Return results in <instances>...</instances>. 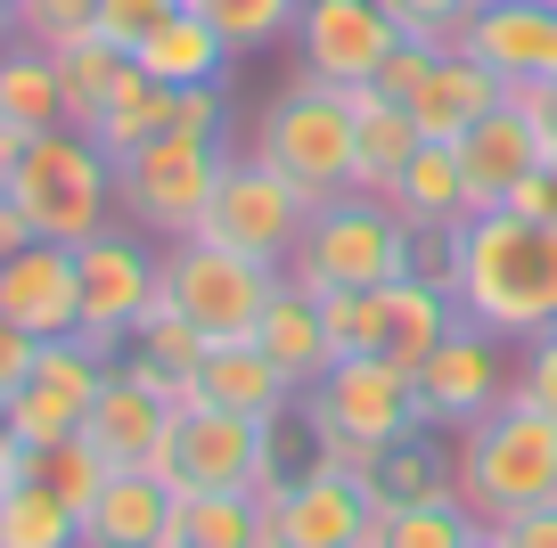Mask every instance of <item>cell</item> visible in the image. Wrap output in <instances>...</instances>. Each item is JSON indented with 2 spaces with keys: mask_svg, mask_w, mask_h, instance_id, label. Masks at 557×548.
<instances>
[{
  "mask_svg": "<svg viewBox=\"0 0 557 548\" xmlns=\"http://www.w3.org/2000/svg\"><path fill=\"white\" fill-rule=\"evenodd\" d=\"M459 320L492 327L500 344H533L557 327V222L517 205H492L459 222V271H451Z\"/></svg>",
  "mask_w": 557,
  "mask_h": 548,
  "instance_id": "1",
  "label": "cell"
},
{
  "mask_svg": "<svg viewBox=\"0 0 557 548\" xmlns=\"http://www.w3.org/2000/svg\"><path fill=\"white\" fill-rule=\"evenodd\" d=\"M451 491L475 508V524H508L524 508L557 499V418L508 394L492 418L451 434Z\"/></svg>",
  "mask_w": 557,
  "mask_h": 548,
  "instance_id": "2",
  "label": "cell"
},
{
  "mask_svg": "<svg viewBox=\"0 0 557 548\" xmlns=\"http://www.w3.org/2000/svg\"><path fill=\"white\" fill-rule=\"evenodd\" d=\"M296 418L312 426L320 459L352 466V475H369L385 443L426 426V418H418V394H410V369H394V360H377V352H336L296 394Z\"/></svg>",
  "mask_w": 557,
  "mask_h": 548,
  "instance_id": "3",
  "label": "cell"
},
{
  "mask_svg": "<svg viewBox=\"0 0 557 548\" xmlns=\"http://www.w3.org/2000/svg\"><path fill=\"white\" fill-rule=\"evenodd\" d=\"M9 205L34 222V238L83 246L99 238L115 213V155L83 132V123H58V132H34L17 148V172H9Z\"/></svg>",
  "mask_w": 557,
  "mask_h": 548,
  "instance_id": "4",
  "label": "cell"
},
{
  "mask_svg": "<svg viewBox=\"0 0 557 548\" xmlns=\"http://www.w3.org/2000/svg\"><path fill=\"white\" fill-rule=\"evenodd\" d=\"M255 155L278 164L312 205L361 189L352 180V90L320 83V74L296 66V83H278L271 99L255 107Z\"/></svg>",
  "mask_w": 557,
  "mask_h": 548,
  "instance_id": "5",
  "label": "cell"
},
{
  "mask_svg": "<svg viewBox=\"0 0 557 548\" xmlns=\"http://www.w3.org/2000/svg\"><path fill=\"white\" fill-rule=\"evenodd\" d=\"M410 238H418V229L401 222L385 197L345 189V197H329V205H312L296 254H287V278H296V287H312V295L385 287V278L410 271Z\"/></svg>",
  "mask_w": 557,
  "mask_h": 548,
  "instance_id": "6",
  "label": "cell"
},
{
  "mask_svg": "<svg viewBox=\"0 0 557 548\" xmlns=\"http://www.w3.org/2000/svg\"><path fill=\"white\" fill-rule=\"evenodd\" d=\"M230 164V139H197V132H164L148 148H132L115 164V213L132 229H148L157 246L189 238L213 205V180Z\"/></svg>",
  "mask_w": 557,
  "mask_h": 548,
  "instance_id": "7",
  "label": "cell"
},
{
  "mask_svg": "<svg viewBox=\"0 0 557 548\" xmlns=\"http://www.w3.org/2000/svg\"><path fill=\"white\" fill-rule=\"evenodd\" d=\"M278 278H287L278 262H255V254H238V246L206 238V229H189V238L164 246V303H173L206 344L255 336V320L271 311Z\"/></svg>",
  "mask_w": 557,
  "mask_h": 548,
  "instance_id": "8",
  "label": "cell"
},
{
  "mask_svg": "<svg viewBox=\"0 0 557 548\" xmlns=\"http://www.w3.org/2000/svg\"><path fill=\"white\" fill-rule=\"evenodd\" d=\"M320 320H329L336 352H377L394 369H418V360L443 344V327L459 320V303L443 287H426L418 271L385 278V287H345V295H320Z\"/></svg>",
  "mask_w": 557,
  "mask_h": 548,
  "instance_id": "9",
  "label": "cell"
},
{
  "mask_svg": "<svg viewBox=\"0 0 557 548\" xmlns=\"http://www.w3.org/2000/svg\"><path fill=\"white\" fill-rule=\"evenodd\" d=\"M410 394H418V418L435 434L475 426V418H492L508 394H517V344H500L475 320H451L443 344L410 369Z\"/></svg>",
  "mask_w": 557,
  "mask_h": 548,
  "instance_id": "10",
  "label": "cell"
},
{
  "mask_svg": "<svg viewBox=\"0 0 557 548\" xmlns=\"http://www.w3.org/2000/svg\"><path fill=\"white\" fill-rule=\"evenodd\" d=\"M74 278H83V336L123 352L148 303L164 295V246L132 222H107L99 238L74 246Z\"/></svg>",
  "mask_w": 557,
  "mask_h": 548,
  "instance_id": "11",
  "label": "cell"
},
{
  "mask_svg": "<svg viewBox=\"0 0 557 548\" xmlns=\"http://www.w3.org/2000/svg\"><path fill=\"white\" fill-rule=\"evenodd\" d=\"M304 222H312V197H304L278 164H262V155L246 148V155H230V164H222L213 205H206V222H197V229L222 238V246H238V254H255V262H278V271H287Z\"/></svg>",
  "mask_w": 557,
  "mask_h": 548,
  "instance_id": "12",
  "label": "cell"
},
{
  "mask_svg": "<svg viewBox=\"0 0 557 548\" xmlns=\"http://www.w3.org/2000/svg\"><path fill=\"white\" fill-rule=\"evenodd\" d=\"M107 377H115V352H107V344H90L83 327H74V336H50L34 352V377L0 401V426L17 434L25 450L66 443V434H83V418H90V401H99Z\"/></svg>",
  "mask_w": 557,
  "mask_h": 548,
  "instance_id": "13",
  "label": "cell"
},
{
  "mask_svg": "<svg viewBox=\"0 0 557 548\" xmlns=\"http://www.w3.org/2000/svg\"><path fill=\"white\" fill-rule=\"evenodd\" d=\"M262 443H271V418H238L213 410V401H181L173 434L157 450V475L173 491H255Z\"/></svg>",
  "mask_w": 557,
  "mask_h": 548,
  "instance_id": "14",
  "label": "cell"
},
{
  "mask_svg": "<svg viewBox=\"0 0 557 548\" xmlns=\"http://www.w3.org/2000/svg\"><path fill=\"white\" fill-rule=\"evenodd\" d=\"M369 515V483L336 459H312L278 499H262V548H361Z\"/></svg>",
  "mask_w": 557,
  "mask_h": 548,
  "instance_id": "15",
  "label": "cell"
},
{
  "mask_svg": "<svg viewBox=\"0 0 557 548\" xmlns=\"http://www.w3.org/2000/svg\"><path fill=\"white\" fill-rule=\"evenodd\" d=\"M401 41L410 34L385 17V0H304V17H296L304 74H320V83H336V90H369Z\"/></svg>",
  "mask_w": 557,
  "mask_h": 548,
  "instance_id": "16",
  "label": "cell"
},
{
  "mask_svg": "<svg viewBox=\"0 0 557 548\" xmlns=\"http://www.w3.org/2000/svg\"><path fill=\"white\" fill-rule=\"evenodd\" d=\"M0 320H17L25 336H74L83 327V278H74V246L34 238L17 254H0Z\"/></svg>",
  "mask_w": 557,
  "mask_h": 548,
  "instance_id": "17",
  "label": "cell"
},
{
  "mask_svg": "<svg viewBox=\"0 0 557 548\" xmlns=\"http://www.w3.org/2000/svg\"><path fill=\"white\" fill-rule=\"evenodd\" d=\"M164 434H173V401L139 377V369L115 360V377L99 385V401H90V418H83V443L107 459V475H132V466H157Z\"/></svg>",
  "mask_w": 557,
  "mask_h": 548,
  "instance_id": "18",
  "label": "cell"
},
{
  "mask_svg": "<svg viewBox=\"0 0 557 548\" xmlns=\"http://www.w3.org/2000/svg\"><path fill=\"white\" fill-rule=\"evenodd\" d=\"M468 50L508 90L557 83V0H484L468 17Z\"/></svg>",
  "mask_w": 557,
  "mask_h": 548,
  "instance_id": "19",
  "label": "cell"
},
{
  "mask_svg": "<svg viewBox=\"0 0 557 548\" xmlns=\"http://www.w3.org/2000/svg\"><path fill=\"white\" fill-rule=\"evenodd\" d=\"M451 148H459V172H468V205H475V213L508 205V197H517V180L549 155V148H541V132H533V115L517 107V90H508L484 123H468Z\"/></svg>",
  "mask_w": 557,
  "mask_h": 548,
  "instance_id": "20",
  "label": "cell"
},
{
  "mask_svg": "<svg viewBox=\"0 0 557 548\" xmlns=\"http://www.w3.org/2000/svg\"><path fill=\"white\" fill-rule=\"evenodd\" d=\"M173 483L157 466L107 475L99 499L83 508V548H173Z\"/></svg>",
  "mask_w": 557,
  "mask_h": 548,
  "instance_id": "21",
  "label": "cell"
},
{
  "mask_svg": "<svg viewBox=\"0 0 557 548\" xmlns=\"http://www.w3.org/2000/svg\"><path fill=\"white\" fill-rule=\"evenodd\" d=\"M197 401L238 410V418H287L296 410V377L255 336H230V344H206V360H197Z\"/></svg>",
  "mask_w": 557,
  "mask_h": 548,
  "instance_id": "22",
  "label": "cell"
},
{
  "mask_svg": "<svg viewBox=\"0 0 557 548\" xmlns=\"http://www.w3.org/2000/svg\"><path fill=\"white\" fill-rule=\"evenodd\" d=\"M500 99H508V83L468 50V41H459V50H443L435 66H426V83L410 90V115H418V132H426V139H459L468 123H484Z\"/></svg>",
  "mask_w": 557,
  "mask_h": 548,
  "instance_id": "23",
  "label": "cell"
},
{
  "mask_svg": "<svg viewBox=\"0 0 557 548\" xmlns=\"http://www.w3.org/2000/svg\"><path fill=\"white\" fill-rule=\"evenodd\" d=\"M58 123H66L58 58L34 50V41H9V50H0V148L17 155L34 132H58Z\"/></svg>",
  "mask_w": 557,
  "mask_h": 548,
  "instance_id": "24",
  "label": "cell"
},
{
  "mask_svg": "<svg viewBox=\"0 0 557 548\" xmlns=\"http://www.w3.org/2000/svg\"><path fill=\"white\" fill-rule=\"evenodd\" d=\"M385 205H394L410 229H459V222H468L475 205H468V172H459L451 139H426V148L385 180Z\"/></svg>",
  "mask_w": 557,
  "mask_h": 548,
  "instance_id": "25",
  "label": "cell"
},
{
  "mask_svg": "<svg viewBox=\"0 0 557 548\" xmlns=\"http://www.w3.org/2000/svg\"><path fill=\"white\" fill-rule=\"evenodd\" d=\"M426 148V132H418V115L401 99H385L377 83L352 90V180H361L369 197H385V180H394L410 155Z\"/></svg>",
  "mask_w": 557,
  "mask_h": 548,
  "instance_id": "26",
  "label": "cell"
},
{
  "mask_svg": "<svg viewBox=\"0 0 557 548\" xmlns=\"http://www.w3.org/2000/svg\"><path fill=\"white\" fill-rule=\"evenodd\" d=\"M255 344L278 360V369H287V377H296V394H304V385H312L320 369L336 360V344H329V320H320V295H312V287H296V278H278L271 311L255 320Z\"/></svg>",
  "mask_w": 557,
  "mask_h": 548,
  "instance_id": "27",
  "label": "cell"
},
{
  "mask_svg": "<svg viewBox=\"0 0 557 548\" xmlns=\"http://www.w3.org/2000/svg\"><path fill=\"white\" fill-rule=\"evenodd\" d=\"M132 58H139L148 74H157V83H173V90H197V83H230V58H238V50H230V41L213 34L206 17H197L189 0H181V9H173V17H164L148 41H139Z\"/></svg>",
  "mask_w": 557,
  "mask_h": 548,
  "instance_id": "28",
  "label": "cell"
},
{
  "mask_svg": "<svg viewBox=\"0 0 557 548\" xmlns=\"http://www.w3.org/2000/svg\"><path fill=\"white\" fill-rule=\"evenodd\" d=\"M451 434H435V426H418V434H401V443H385L377 450V466H369V499L377 508H418V499H443L451 491Z\"/></svg>",
  "mask_w": 557,
  "mask_h": 548,
  "instance_id": "29",
  "label": "cell"
},
{
  "mask_svg": "<svg viewBox=\"0 0 557 548\" xmlns=\"http://www.w3.org/2000/svg\"><path fill=\"white\" fill-rule=\"evenodd\" d=\"M173 99H181V90H173V83H157V74L132 58V74L115 83V99H107V107H99V123H90V139H99V148L123 164L132 148H148V139L173 132Z\"/></svg>",
  "mask_w": 557,
  "mask_h": 548,
  "instance_id": "30",
  "label": "cell"
},
{
  "mask_svg": "<svg viewBox=\"0 0 557 548\" xmlns=\"http://www.w3.org/2000/svg\"><path fill=\"white\" fill-rule=\"evenodd\" d=\"M173 548H262V499L255 491H181Z\"/></svg>",
  "mask_w": 557,
  "mask_h": 548,
  "instance_id": "31",
  "label": "cell"
},
{
  "mask_svg": "<svg viewBox=\"0 0 557 548\" xmlns=\"http://www.w3.org/2000/svg\"><path fill=\"white\" fill-rule=\"evenodd\" d=\"M475 532H484L475 508L459 491H443V499H418V508H377L361 548H468Z\"/></svg>",
  "mask_w": 557,
  "mask_h": 548,
  "instance_id": "32",
  "label": "cell"
},
{
  "mask_svg": "<svg viewBox=\"0 0 557 548\" xmlns=\"http://www.w3.org/2000/svg\"><path fill=\"white\" fill-rule=\"evenodd\" d=\"M132 74V50L123 41H107V34H83V41H66L58 50V90H66V123H99V107L115 99V83Z\"/></svg>",
  "mask_w": 557,
  "mask_h": 548,
  "instance_id": "33",
  "label": "cell"
},
{
  "mask_svg": "<svg viewBox=\"0 0 557 548\" xmlns=\"http://www.w3.org/2000/svg\"><path fill=\"white\" fill-rule=\"evenodd\" d=\"M0 548H83V515H74L50 483L17 475L0 491Z\"/></svg>",
  "mask_w": 557,
  "mask_h": 548,
  "instance_id": "34",
  "label": "cell"
},
{
  "mask_svg": "<svg viewBox=\"0 0 557 548\" xmlns=\"http://www.w3.org/2000/svg\"><path fill=\"white\" fill-rule=\"evenodd\" d=\"M189 9H197V17H206L238 58L271 50V41H296V17H304V0H189Z\"/></svg>",
  "mask_w": 557,
  "mask_h": 548,
  "instance_id": "35",
  "label": "cell"
},
{
  "mask_svg": "<svg viewBox=\"0 0 557 548\" xmlns=\"http://www.w3.org/2000/svg\"><path fill=\"white\" fill-rule=\"evenodd\" d=\"M25 475L34 483H50L58 499H66L74 515L99 499V483H107V459L83 443V434H66V443H41V450H25Z\"/></svg>",
  "mask_w": 557,
  "mask_h": 548,
  "instance_id": "36",
  "label": "cell"
},
{
  "mask_svg": "<svg viewBox=\"0 0 557 548\" xmlns=\"http://www.w3.org/2000/svg\"><path fill=\"white\" fill-rule=\"evenodd\" d=\"M9 17H17V41H34V50L58 58L66 41L99 34V0H17Z\"/></svg>",
  "mask_w": 557,
  "mask_h": 548,
  "instance_id": "37",
  "label": "cell"
},
{
  "mask_svg": "<svg viewBox=\"0 0 557 548\" xmlns=\"http://www.w3.org/2000/svg\"><path fill=\"white\" fill-rule=\"evenodd\" d=\"M475 9H484V0H385V17L410 41H435V50H459V41H468Z\"/></svg>",
  "mask_w": 557,
  "mask_h": 548,
  "instance_id": "38",
  "label": "cell"
},
{
  "mask_svg": "<svg viewBox=\"0 0 557 548\" xmlns=\"http://www.w3.org/2000/svg\"><path fill=\"white\" fill-rule=\"evenodd\" d=\"M173 9H181V0H99V34L123 41V50H139V41L157 34Z\"/></svg>",
  "mask_w": 557,
  "mask_h": 548,
  "instance_id": "39",
  "label": "cell"
},
{
  "mask_svg": "<svg viewBox=\"0 0 557 548\" xmlns=\"http://www.w3.org/2000/svg\"><path fill=\"white\" fill-rule=\"evenodd\" d=\"M517 394L533 401V410L557 418V327H549V336H533V344H517Z\"/></svg>",
  "mask_w": 557,
  "mask_h": 548,
  "instance_id": "40",
  "label": "cell"
},
{
  "mask_svg": "<svg viewBox=\"0 0 557 548\" xmlns=\"http://www.w3.org/2000/svg\"><path fill=\"white\" fill-rule=\"evenodd\" d=\"M173 132H197V139H230V90L222 83H197L173 99Z\"/></svg>",
  "mask_w": 557,
  "mask_h": 548,
  "instance_id": "41",
  "label": "cell"
},
{
  "mask_svg": "<svg viewBox=\"0 0 557 548\" xmlns=\"http://www.w3.org/2000/svg\"><path fill=\"white\" fill-rule=\"evenodd\" d=\"M435 58H443L435 41H401V50L377 66V90H385V99H401V107H410V90L426 83V66H435Z\"/></svg>",
  "mask_w": 557,
  "mask_h": 548,
  "instance_id": "42",
  "label": "cell"
},
{
  "mask_svg": "<svg viewBox=\"0 0 557 548\" xmlns=\"http://www.w3.org/2000/svg\"><path fill=\"white\" fill-rule=\"evenodd\" d=\"M34 352H41V336H25L17 320H0V401L34 377Z\"/></svg>",
  "mask_w": 557,
  "mask_h": 548,
  "instance_id": "43",
  "label": "cell"
},
{
  "mask_svg": "<svg viewBox=\"0 0 557 548\" xmlns=\"http://www.w3.org/2000/svg\"><path fill=\"white\" fill-rule=\"evenodd\" d=\"M492 540H500V548H557V499H549V508L508 515V524H492Z\"/></svg>",
  "mask_w": 557,
  "mask_h": 548,
  "instance_id": "44",
  "label": "cell"
},
{
  "mask_svg": "<svg viewBox=\"0 0 557 548\" xmlns=\"http://www.w3.org/2000/svg\"><path fill=\"white\" fill-rule=\"evenodd\" d=\"M508 205H517V213H541V222H557V155H541V164L524 172Z\"/></svg>",
  "mask_w": 557,
  "mask_h": 548,
  "instance_id": "45",
  "label": "cell"
},
{
  "mask_svg": "<svg viewBox=\"0 0 557 548\" xmlns=\"http://www.w3.org/2000/svg\"><path fill=\"white\" fill-rule=\"evenodd\" d=\"M517 107L533 115V132H541V148L557 155V83H533V90H517Z\"/></svg>",
  "mask_w": 557,
  "mask_h": 548,
  "instance_id": "46",
  "label": "cell"
},
{
  "mask_svg": "<svg viewBox=\"0 0 557 548\" xmlns=\"http://www.w3.org/2000/svg\"><path fill=\"white\" fill-rule=\"evenodd\" d=\"M17 246H34V222H25V213L0 197V254H17Z\"/></svg>",
  "mask_w": 557,
  "mask_h": 548,
  "instance_id": "47",
  "label": "cell"
},
{
  "mask_svg": "<svg viewBox=\"0 0 557 548\" xmlns=\"http://www.w3.org/2000/svg\"><path fill=\"white\" fill-rule=\"evenodd\" d=\"M25 475V443H17V434H9V426H0V491H9V483H17Z\"/></svg>",
  "mask_w": 557,
  "mask_h": 548,
  "instance_id": "48",
  "label": "cell"
},
{
  "mask_svg": "<svg viewBox=\"0 0 557 548\" xmlns=\"http://www.w3.org/2000/svg\"><path fill=\"white\" fill-rule=\"evenodd\" d=\"M9 172H17V155H9V148H0V197H9Z\"/></svg>",
  "mask_w": 557,
  "mask_h": 548,
  "instance_id": "49",
  "label": "cell"
},
{
  "mask_svg": "<svg viewBox=\"0 0 557 548\" xmlns=\"http://www.w3.org/2000/svg\"><path fill=\"white\" fill-rule=\"evenodd\" d=\"M9 41H17V17H9V9H0V50H9Z\"/></svg>",
  "mask_w": 557,
  "mask_h": 548,
  "instance_id": "50",
  "label": "cell"
},
{
  "mask_svg": "<svg viewBox=\"0 0 557 548\" xmlns=\"http://www.w3.org/2000/svg\"><path fill=\"white\" fill-rule=\"evenodd\" d=\"M468 548H500V540H492V524H484V532H475V540H468Z\"/></svg>",
  "mask_w": 557,
  "mask_h": 548,
  "instance_id": "51",
  "label": "cell"
},
{
  "mask_svg": "<svg viewBox=\"0 0 557 548\" xmlns=\"http://www.w3.org/2000/svg\"><path fill=\"white\" fill-rule=\"evenodd\" d=\"M0 9H17V0H0Z\"/></svg>",
  "mask_w": 557,
  "mask_h": 548,
  "instance_id": "52",
  "label": "cell"
}]
</instances>
